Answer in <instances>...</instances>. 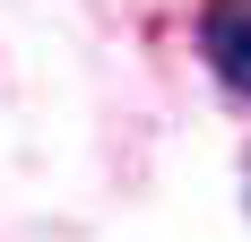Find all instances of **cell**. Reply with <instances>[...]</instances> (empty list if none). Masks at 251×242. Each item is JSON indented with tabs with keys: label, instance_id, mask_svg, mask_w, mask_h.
<instances>
[{
	"label": "cell",
	"instance_id": "6da1fadb",
	"mask_svg": "<svg viewBox=\"0 0 251 242\" xmlns=\"http://www.w3.org/2000/svg\"><path fill=\"white\" fill-rule=\"evenodd\" d=\"M200 61L217 70L226 96L251 104V0H208L200 9Z\"/></svg>",
	"mask_w": 251,
	"mask_h": 242
}]
</instances>
